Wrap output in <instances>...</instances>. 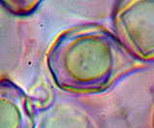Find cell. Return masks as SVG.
<instances>
[{"label": "cell", "mask_w": 154, "mask_h": 128, "mask_svg": "<svg viewBox=\"0 0 154 128\" xmlns=\"http://www.w3.org/2000/svg\"><path fill=\"white\" fill-rule=\"evenodd\" d=\"M114 23L118 38L137 58H154V0L122 2Z\"/></svg>", "instance_id": "obj_2"}, {"label": "cell", "mask_w": 154, "mask_h": 128, "mask_svg": "<svg viewBox=\"0 0 154 128\" xmlns=\"http://www.w3.org/2000/svg\"><path fill=\"white\" fill-rule=\"evenodd\" d=\"M119 38L95 23L76 25L62 32L46 54V66L62 91L95 93L143 67Z\"/></svg>", "instance_id": "obj_1"}, {"label": "cell", "mask_w": 154, "mask_h": 128, "mask_svg": "<svg viewBox=\"0 0 154 128\" xmlns=\"http://www.w3.org/2000/svg\"><path fill=\"white\" fill-rule=\"evenodd\" d=\"M42 3L40 0H3L0 6L14 17H24L33 15Z\"/></svg>", "instance_id": "obj_4"}, {"label": "cell", "mask_w": 154, "mask_h": 128, "mask_svg": "<svg viewBox=\"0 0 154 128\" xmlns=\"http://www.w3.org/2000/svg\"><path fill=\"white\" fill-rule=\"evenodd\" d=\"M30 97L9 78L0 79V128H36Z\"/></svg>", "instance_id": "obj_3"}]
</instances>
